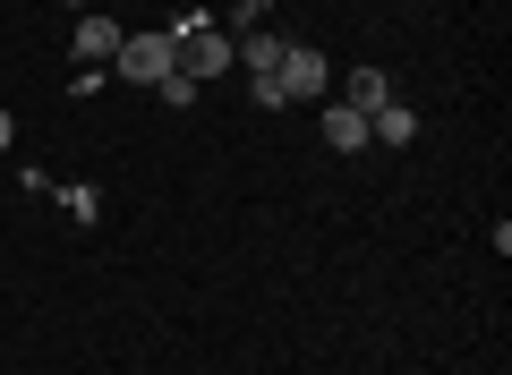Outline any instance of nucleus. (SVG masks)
<instances>
[{"instance_id": "obj_8", "label": "nucleus", "mask_w": 512, "mask_h": 375, "mask_svg": "<svg viewBox=\"0 0 512 375\" xmlns=\"http://www.w3.org/2000/svg\"><path fill=\"white\" fill-rule=\"evenodd\" d=\"M282 52H291L282 35H248V43H231V60H248L256 77H274V69H282Z\"/></svg>"}, {"instance_id": "obj_4", "label": "nucleus", "mask_w": 512, "mask_h": 375, "mask_svg": "<svg viewBox=\"0 0 512 375\" xmlns=\"http://www.w3.org/2000/svg\"><path fill=\"white\" fill-rule=\"evenodd\" d=\"M120 18H111V9H77V43H69V52L77 60H111V52H120Z\"/></svg>"}, {"instance_id": "obj_1", "label": "nucleus", "mask_w": 512, "mask_h": 375, "mask_svg": "<svg viewBox=\"0 0 512 375\" xmlns=\"http://www.w3.org/2000/svg\"><path fill=\"white\" fill-rule=\"evenodd\" d=\"M171 69H180V35H128L111 52V77H128V86H163Z\"/></svg>"}, {"instance_id": "obj_2", "label": "nucleus", "mask_w": 512, "mask_h": 375, "mask_svg": "<svg viewBox=\"0 0 512 375\" xmlns=\"http://www.w3.org/2000/svg\"><path fill=\"white\" fill-rule=\"evenodd\" d=\"M274 86H282V103H325L333 60H325V52H308V43H291V52H282V69H274Z\"/></svg>"}, {"instance_id": "obj_6", "label": "nucleus", "mask_w": 512, "mask_h": 375, "mask_svg": "<svg viewBox=\"0 0 512 375\" xmlns=\"http://www.w3.org/2000/svg\"><path fill=\"white\" fill-rule=\"evenodd\" d=\"M342 103H350V111H384V103H393V77H384V69H350Z\"/></svg>"}, {"instance_id": "obj_7", "label": "nucleus", "mask_w": 512, "mask_h": 375, "mask_svg": "<svg viewBox=\"0 0 512 375\" xmlns=\"http://www.w3.org/2000/svg\"><path fill=\"white\" fill-rule=\"evenodd\" d=\"M367 137H384V145H410V137H419V111H402V103L367 111Z\"/></svg>"}, {"instance_id": "obj_10", "label": "nucleus", "mask_w": 512, "mask_h": 375, "mask_svg": "<svg viewBox=\"0 0 512 375\" xmlns=\"http://www.w3.org/2000/svg\"><path fill=\"white\" fill-rule=\"evenodd\" d=\"M9 137H18V120H9V111H0V154H9Z\"/></svg>"}, {"instance_id": "obj_9", "label": "nucleus", "mask_w": 512, "mask_h": 375, "mask_svg": "<svg viewBox=\"0 0 512 375\" xmlns=\"http://www.w3.org/2000/svg\"><path fill=\"white\" fill-rule=\"evenodd\" d=\"M163 103H180V111H188V103H197V77H188V69H171V77H163Z\"/></svg>"}, {"instance_id": "obj_3", "label": "nucleus", "mask_w": 512, "mask_h": 375, "mask_svg": "<svg viewBox=\"0 0 512 375\" xmlns=\"http://www.w3.org/2000/svg\"><path fill=\"white\" fill-rule=\"evenodd\" d=\"M180 69L197 77V86L231 69V43H222V26H180Z\"/></svg>"}, {"instance_id": "obj_5", "label": "nucleus", "mask_w": 512, "mask_h": 375, "mask_svg": "<svg viewBox=\"0 0 512 375\" xmlns=\"http://www.w3.org/2000/svg\"><path fill=\"white\" fill-rule=\"evenodd\" d=\"M325 145H333V154H359V145H367V111L325 103Z\"/></svg>"}, {"instance_id": "obj_11", "label": "nucleus", "mask_w": 512, "mask_h": 375, "mask_svg": "<svg viewBox=\"0 0 512 375\" xmlns=\"http://www.w3.org/2000/svg\"><path fill=\"white\" fill-rule=\"evenodd\" d=\"M60 9H94V0H60Z\"/></svg>"}]
</instances>
